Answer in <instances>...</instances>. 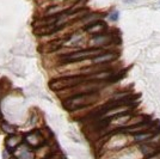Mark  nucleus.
<instances>
[{
  "mask_svg": "<svg viewBox=\"0 0 160 159\" xmlns=\"http://www.w3.org/2000/svg\"><path fill=\"white\" fill-rule=\"evenodd\" d=\"M98 93L91 92V93H79V95H74L71 96L68 100H65L63 106L68 111H75L82 109L87 105H91L98 100Z\"/></svg>",
  "mask_w": 160,
  "mask_h": 159,
  "instance_id": "1",
  "label": "nucleus"
},
{
  "mask_svg": "<svg viewBox=\"0 0 160 159\" xmlns=\"http://www.w3.org/2000/svg\"><path fill=\"white\" fill-rule=\"evenodd\" d=\"M86 80H88V78L84 77V75H66V77L53 79L49 83V87L53 91H63L67 89H72V87L77 86Z\"/></svg>",
  "mask_w": 160,
  "mask_h": 159,
  "instance_id": "2",
  "label": "nucleus"
},
{
  "mask_svg": "<svg viewBox=\"0 0 160 159\" xmlns=\"http://www.w3.org/2000/svg\"><path fill=\"white\" fill-rule=\"evenodd\" d=\"M103 53L102 48H90V49H84V50H78L74 53L66 55L63 58V61L66 62H77V61H82V60L90 59V58H96Z\"/></svg>",
  "mask_w": 160,
  "mask_h": 159,
  "instance_id": "3",
  "label": "nucleus"
},
{
  "mask_svg": "<svg viewBox=\"0 0 160 159\" xmlns=\"http://www.w3.org/2000/svg\"><path fill=\"white\" fill-rule=\"evenodd\" d=\"M25 142H27L28 146L32 147V148H37V147H41L42 145H44L46 142V138L43 136V134L40 132V131H32V132L28 133L25 135Z\"/></svg>",
  "mask_w": 160,
  "mask_h": 159,
  "instance_id": "4",
  "label": "nucleus"
},
{
  "mask_svg": "<svg viewBox=\"0 0 160 159\" xmlns=\"http://www.w3.org/2000/svg\"><path fill=\"white\" fill-rule=\"evenodd\" d=\"M107 30V25L103 22H93L86 27V31L90 33H102Z\"/></svg>",
  "mask_w": 160,
  "mask_h": 159,
  "instance_id": "5",
  "label": "nucleus"
},
{
  "mask_svg": "<svg viewBox=\"0 0 160 159\" xmlns=\"http://www.w3.org/2000/svg\"><path fill=\"white\" fill-rule=\"evenodd\" d=\"M6 147L8 151H11V152H13L14 150L19 146L20 144V138L18 135H14V134H11L8 138L6 139Z\"/></svg>",
  "mask_w": 160,
  "mask_h": 159,
  "instance_id": "6",
  "label": "nucleus"
},
{
  "mask_svg": "<svg viewBox=\"0 0 160 159\" xmlns=\"http://www.w3.org/2000/svg\"><path fill=\"white\" fill-rule=\"evenodd\" d=\"M112 37L110 35H98L93 37V40L91 41V44L92 46H105L108 43H110Z\"/></svg>",
  "mask_w": 160,
  "mask_h": 159,
  "instance_id": "7",
  "label": "nucleus"
},
{
  "mask_svg": "<svg viewBox=\"0 0 160 159\" xmlns=\"http://www.w3.org/2000/svg\"><path fill=\"white\" fill-rule=\"evenodd\" d=\"M117 58V54L115 53H105L100 54L98 56H96L93 59V62L96 64H104V62H111L112 60H115Z\"/></svg>",
  "mask_w": 160,
  "mask_h": 159,
  "instance_id": "8",
  "label": "nucleus"
},
{
  "mask_svg": "<svg viewBox=\"0 0 160 159\" xmlns=\"http://www.w3.org/2000/svg\"><path fill=\"white\" fill-rule=\"evenodd\" d=\"M63 42H65V40H56V41L50 42V43H48L47 44V52H54V50L59 49V48L63 44Z\"/></svg>",
  "mask_w": 160,
  "mask_h": 159,
  "instance_id": "9",
  "label": "nucleus"
},
{
  "mask_svg": "<svg viewBox=\"0 0 160 159\" xmlns=\"http://www.w3.org/2000/svg\"><path fill=\"white\" fill-rule=\"evenodd\" d=\"M1 128H2V131L5 133H7V134H13L14 131H16V127L14 126H11V125H8V123H6V122H4V123H1Z\"/></svg>",
  "mask_w": 160,
  "mask_h": 159,
  "instance_id": "10",
  "label": "nucleus"
},
{
  "mask_svg": "<svg viewBox=\"0 0 160 159\" xmlns=\"http://www.w3.org/2000/svg\"><path fill=\"white\" fill-rule=\"evenodd\" d=\"M118 17H120V13H118V11H113L112 13L109 16L110 20H112V22H116V20L118 19Z\"/></svg>",
  "mask_w": 160,
  "mask_h": 159,
  "instance_id": "11",
  "label": "nucleus"
},
{
  "mask_svg": "<svg viewBox=\"0 0 160 159\" xmlns=\"http://www.w3.org/2000/svg\"><path fill=\"white\" fill-rule=\"evenodd\" d=\"M147 159H160V151H157V152L153 153L152 156H149Z\"/></svg>",
  "mask_w": 160,
  "mask_h": 159,
  "instance_id": "12",
  "label": "nucleus"
}]
</instances>
